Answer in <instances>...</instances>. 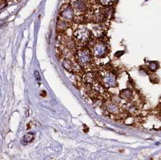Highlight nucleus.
<instances>
[{
  "label": "nucleus",
  "instance_id": "obj_1",
  "mask_svg": "<svg viewBox=\"0 0 161 160\" xmlns=\"http://www.w3.org/2000/svg\"><path fill=\"white\" fill-rule=\"evenodd\" d=\"M77 63L83 68H90L92 65V57L87 48H80L76 55Z\"/></svg>",
  "mask_w": 161,
  "mask_h": 160
},
{
  "label": "nucleus",
  "instance_id": "obj_2",
  "mask_svg": "<svg viewBox=\"0 0 161 160\" xmlns=\"http://www.w3.org/2000/svg\"><path fill=\"white\" fill-rule=\"evenodd\" d=\"M74 40L77 45L82 48L83 45L87 43L91 38V33L89 30L84 27H80L75 30L74 32Z\"/></svg>",
  "mask_w": 161,
  "mask_h": 160
},
{
  "label": "nucleus",
  "instance_id": "obj_3",
  "mask_svg": "<svg viewBox=\"0 0 161 160\" xmlns=\"http://www.w3.org/2000/svg\"><path fill=\"white\" fill-rule=\"evenodd\" d=\"M75 12L71 5L65 4L63 5L60 10L59 16L60 18L67 21H71L75 17Z\"/></svg>",
  "mask_w": 161,
  "mask_h": 160
},
{
  "label": "nucleus",
  "instance_id": "obj_4",
  "mask_svg": "<svg viewBox=\"0 0 161 160\" xmlns=\"http://www.w3.org/2000/svg\"><path fill=\"white\" fill-rule=\"evenodd\" d=\"M71 5L73 8L76 14L79 13L80 15L87 10V3L86 0H73Z\"/></svg>",
  "mask_w": 161,
  "mask_h": 160
},
{
  "label": "nucleus",
  "instance_id": "obj_5",
  "mask_svg": "<svg viewBox=\"0 0 161 160\" xmlns=\"http://www.w3.org/2000/svg\"><path fill=\"white\" fill-rule=\"evenodd\" d=\"M94 55L97 58L104 57L108 53L107 46L101 42L97 43L93 46Z\"/></svg>",
  "mask_w": 161,
  "mask_h": 160
},
{
  "label": "nucleus",
  "instance_id": "obj_6",
  "mask_svg": "<svg viewBox=\"0 0 161 160\" xmlns=\"http://www.w3.org/2000/svg\"><path fill=\"white\" fill-rule=\"evenodd\" d=\"M70 25L69 21H67L63 19L59 18L57 23V30L58 31L59 34L63 33L67 30H68Z\"/></svg>",
  "mask_w": 161,
  "mask_h": 160
},
{
  "label": "nucleus",
  "instance_id": "obj_7",
  "mask_svg": "<svg viewBox=\"0 0 161 160\" xmlns=\"http://www.w3.org/2000/svg\"><path fill=\"white\" fill-rule=\"evenodd\" d=\"M83 81L89 85H92L97 82V78L95 74L92 72H87L83 76Z\"/></svg>",
  "mask_w": 161,
  "mask_h": 160
},
{
  "label": "nucleus",
  "instance_id": "obj_8",
  "mask_svg": "<svg viewBox=\"0 0 161 160\" xmlns=\"http://www.w3.org/2000/svg\"><path fill=\"white\" fill-rule=\"evenodd\" d=\"M74 63L69 58H65L62 61L63 67L69 72H73L74 66Z\"/></svg>",
  "mask_w": 161,
  "mask_h": 160
},
{
  "label": "nucleus",
  "instance_id": "obj_9",
  "mask_svg": "<svg viewBox=\"0 0 161 160\" xmlns=\"http://www.w3.org/2000/svg\"><path fill=\"white\" fill-rule=\"evenodd\" d=\"M93 34L97 37H100L103 33V28L100 25H95L92 27Z\"/></svg>",
  "mask_w": 161,
  "mask_h": 160
},
{
  "label": "nucleus",
  "instance_id": "obj_10",
  "mask_svg": "<svg viewBox=\"0 0 161 160\" xmlns=\"http://www.w3.org/2000/svg\"><path fill=\"white\" fill-rule=\"evenodd\" d=\"M34 139V137L32 134H27V135H26L25 136L23 137L21 142L24 143V145L31 142L32 141H33V140Z\"/></svg>",
  "mask_w": 161,
  "mask_h": 160
},
{
  "label": "nucleus",
  "instance_id": "obj_11",
  "mask_svg": "<svg viewBox=\"0 0 161 160\" xmlns=\"http://www.w3.org/2000/svg\"><path fill=\"white\" fill-rule=\"evenodd\" d=\"M116 0H100L101 4L104 5H109L112 4Z\"/></svg>",
  "mask_w": 161,
  "mask_h": 160
},
{
  "label": "nucleus",
  "instance_id": "obj_12",
  "mask_svg": "<svg viewBox=\"0 0 161 160\" xmlns=\"http://www.w3.org/2000/svg\"><path fill=\"white\" fill-rule=\"evenodd\" d=\"M8 5V2L5 0H0V10L4 8Z\"/></svg>",
  "mask_w": 161,
  "mask_h": 160
},
{
  "label": "nucleus",
  "instance_id": "obj_13",
  "mask_svg": "<svg viewBox=\"0 0 161 160\" xmlns=\"http://www.w3.org/2000/svg\"><path fill=\"white\" fill-rule=\"evenodd\" d=\"M35 74V78L38 80V81H40V80H41V78H40V74H39V72L38 71H36L35 72V74Z\"/></svg>",
  "mask_w": 161,
  "mask_h": 160
},
{
  "label": "nucleus",
  "instance_id": "obj_14",
  "mask_svg": "<svg viewBox=\"0 0 161 160\" xmlns=\"http://www.w3.org/2000/svg\"><path fill=\"white\" fill-rule=\"evenodd\" d=\"M40 95L42 97H45L46 95V92L45 91H42Z\"/></svg>",
  "mask_w": 161,
  "mask_h": 160
},
{
  "label": "nucleus",
  "instance_id": "obj_15",
  "mask_svg": "<svg viewBox=\"0 0 161 160\" xmlns=\"http://www.w3.org/2000/svg\"><path fill=\"white\" fill-rule=\"evenodd\" d=\"M5 1H6L8 3L10 2H13V1H14L15 0H5Z\"/></svg>",
  "mask_w": 161,
  "mask_h": 160
}]
</instances>
